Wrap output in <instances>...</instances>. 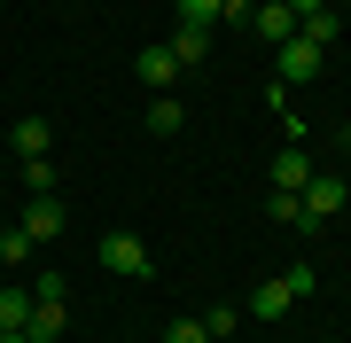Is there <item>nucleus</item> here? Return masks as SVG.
Segmentation results:
<instances>
[{
  "mask_svg": "<svg viewBox=\"0 0 351 343\" xmlns=\"http://www.w3.org/2000/svg\"><path fill=\"white\" fill-rule=\"evenodd\" d=\"M343 203H351V179L343 172H313L297 188V227H320V218H336Z\"/></svg>",
  "mask_w": 351,
  "mask_h": 343,
  "instance_id": "1",
  "label": "nucleus"
},
{
  "mask_svg": "<svg viewBox=\"0 0 351 343\" xmlns=\"http://www.w3.org/2000/svg\"><path fill=\"white\" fill-rule=\"evenodd\" d=\"M101 266L125 273V281H149L156 257H149V242H141V234H101Z\"/></svg>",
  "mask_w": 351,
  "mask_h": 343,
  "instance_id": "2",
  "label": "nucleus"
},
{
  "mask_svg": "<svg viewBox=\"0 0 351 343\" xmlns=\"http://www.w3.org/2000/svg\"><path fill=\"white\" fill-rule=\"evenodd\" d=\"M274 78H281V86H304V78H320V47H313V39H281V63H274Z\"/></svg>",
  "mask_w": 351,
  "mask_h": 343,
  "instance_id": "3",
  "label": "nucleus"
},
{
  "mask_svg": "<svg viewBox=\"0 0 351 343\" xmlns=\"http://www.w3.org/2000/svg\"><path fill=\"white\" fill-rule=\"evenodd\" d=\"M24 234L32 242H55V234H63V195H32V203H24Z\"/></svg>",
  "mask_w": 351,
  "mask_h": 343,
  "instance_id": "4",
  "label": "nucleus"
},
{
  "mask_svg": "<svg viewBox=\"0 0 351 343\" xmlns=\"http://www.w3.org/2000/svg\"><path fill=\"white\" fill-rule=\"evenodd\" d=\"M133 78H141V86H149V94H164V86H172V78H180L172 47H141V55H133Z\"/></svg>",
  "mask_w": 351,
  "mask_h": 343,
  "instance_id": "5",
  "label": "nucleus"
},
{
  "mask_svg": "<svg viewBox=\"0 0 351 343\" xmlns=\"http://www.w3.org/2000/svg\"><path fill=\"white\" fill-rule=\"evenodd\" d=\"M265 179H274V188H281V195H297V188H304V179H313V156H304V149H281V156H274V164H265Z\"/></svg>",
  "mask_w": 351,
  "mask_h": 343,
  "instance_id": "6",
  "label": "nucleus"
},
{
  "mask_svg": "<svg viewBox=\"0 0 351 343\" xmlns=\"http://www.w3.org/2000/svg\"><path fill=\"white\" fill-rule=\"evenodd\" d=\"M63 320H71L63 296H32V328H24V335H32V343H55V335H63Z\"/></svg>",
  "mask_w": 351,
  "mask_h": 343,
  "instance_id": "7",
  "label": "nucleus"
},
{
  "mask_svg": "<svg viewBox=\"0 0 351 343\" xmlns=\"http://www.w3.org/2000/svg\"><path fill=\"white\" fill-rule=\"evenodd\" d=\"M289 305H297V296H289V281L274 273V281H258V289H250V320H281Z\"/></svg>",
  "mask_w": 351,
  "mask_h": 343,
  "instance_id": "8",
  "label": "nucleus"
},
{
  "mask_svg": "<svg viewBox=\"0 0 351 343\" xmlns=\"http://www.w3.org/2000/svg\"><path fill=\"white\" fill-rule=\"evenodd\" d=\"M250 24H258V39H274V47H281V39H297V16H289L281 0H265V8H250Z\"/></svg>",
  "mask_w": 351,
  "mask_h": 343,
  "instance_id": "9",
  "label": "nucleus"
},
{
  "mask_svg": "<svg viewBox=\"0 0 351 343\" xmlns=\"http://www.w3.org/2000/svg\"><path fill=\"white\" fill-rule=\"evenodd\" d=\"M164 47H172V63H180V71H195L203 55H211V31H188V24H180L172 39H164Z\"/></svg>",
  "mask_w": 351,
  "mask_h": 343,
  "instance_id": "10",
  "label": "nucleus"
},
{
  "mask_svg": "<svg viewBox=\"0 0 351 343\" xmlns=\"http://www.w3.org/2000/svg\"><path fill=\"white\" fill-rule=\"evenodd\" d=\"M47 140H55L47 117H16V156H24V164H32V156H47Z\"/></svg>",
  "mask_w": 351,
  "mask_h": 343,
  "instance_id": "11",
  "label": "nucleus"
},
{
  "mask_svg": "<svg viewBox=\"0 0 351 343\" xmlns=\"http://www.w3.org/2000/svg\"><path fill=\"white\" fill-rule=\"evenodd\" d=\"M0 328H32V289H0Z\"/></svg>",
  "mask_w": 351,
  "mask_h": 343,
  "instance_id": "12",
  "label": "nucleus"
},
{
  "mask_svg": "<svg viewBox=\"0 0 351 343\" xmlns=\"http://www.w3.org/2000/svg\"><path fill=\"white\" fill-rule=\"evenodd\" d=\"M180 24H188V31H211L219 24V0H180Z\"/></svg>",
  "mask_w": 351,
  "mask_h": 343,
  "instance_id": "13",
  "label": "nucleus"
},
{
  "mask_svg": "<svg viewBox=\"0 0 351 343\" xmlns=\"http://www.w3.org/2000/svg\"><path fill=\"white\" fill-rule=\"evenodd\" d=\"M304 39H313V47H328V39H336V8H313V16H304V24H297Z\"/></svg>",
  "mask_w": 351,
  "mask_h": 343,
  "instance_id": "14",
  "label": "nucleus"
},
{
  "mask_svg": "<svg viewBox=\"0 0 351 343\" xmlns=\"http://www.w3.org/2000/svg\"><path fill=\"white\" fill-rule=\"evenodd\" d=\"M24 188L32 195H55V156H32V164H24Z\"/></svg>",
  "mask_w": 351,
  "mask_h": 343,
  "instance_id": "15",
  "label": "nucleus"
},
{
  "mask_svg": "<svg viewBox=\"0 0 351 343\" xmlns=\"http://www.w3.org/2000/svg\"><path fill=\"white\" fill-rule=\"evenodd\" d=\"M149 133H180V102H172V94L149 102Z\"/></svg>",
  "mask_w": 351,
  "mask_h": 343,
  "instance_id": "16",
  "label": "nucleus"
},
{
  "mask_svg": "<svg viewBox=\"0 0 351 343\" xmlns=\"http://www.w3.org/2000/svg\"><path fill=\"white\" fill-rule=\"evenodd\" d=\"M24 257H32V234L8 227V234H0V266H24Z\"/></svg>",
  "mask_w": 351,
  "mask_h": 343,
  "instance_id": "17",
  "label": "nucleus"
},
{
  "mask_svg": "<svg viewBox=\"0 0 351 343\" xmlns=\"http://www.w3.org/2000/svg\"><path fill=\"white\" fill-rule=\"evenodd\" d=\"M164 343H211V328H203V320H172V328H164Z\"/></svg>",
  "mask_w": 351,
  "mask_h": 343,
  "instance_id": "18",
  "label": "nucleus"
},
{
  "mask_svg": "<svg viewBox=\"0 0 351 343\" xmlns=\"http://www.w3.org/2000/svg\"><path fill=\"white\" fill-rule=\"evenodd\" d=\"M234 320H242L234 305H211V312H203V328H211V343H219V335H234Z\"/></svg>",
  "mask_w": 351,
  "mask_h": 343,
  "instance_id": "19",
  "label": "nucleus"
},
{
  "mask_svg": "<svg viewBox=\"0 0 351 343\" xmlns=\"http://www.w3.org/2000/svg\"><path fill=\"white\" fill-rule=\"evenodd\" d=\"M234 16H250V0H219V24H234Z\"/></svg>",
  "mask_w": 351,
  "mask_h": 343,
  "instance_id": "20",
  "label": "nucleus"
},
{
  "mask_svg": "<svg viewBox=\"0 0 351 343\" xmlns=\"http://www.w3.org/2000/svg\"><path fill=\"white\" fill-rule=\"evenodd\" d=\"M281 8H289V16L304 24V16H313V8H328V0H281Z\"/></svg>",
  "mask_w": 351,
  "mask_h": 343,
  "instance_id": "21",
  "label": "nucleus"
},
{
  "mask_svg": "<svg viewBox=\"0 0 351 343\" xmlns=\"http://www.w3.org/2000/svg\"><path fill=\"white\" fill-rule=\"evenodd\" d=\"M343 156H351V140H343ZM343 179H351V172H343Z\"/></svg>",
  "mask_w": 351,
  "mask_h": 343,
  "instance_id": "22",
  "label": "nucleus"
},
{
  "mask_svg": "<svg viewBox=\"0 0 351 343\" xmlns=\"http://www.w3.org/2000/svg\"><path fill=\"white\" fill-rule=\"evenodd\" d=\"M328 8H336V0H328Z\"/></svg>",
  "mask_w": 351,
  "mask_h": 343,
  "instance_id": "23",
  "label": "nucleus"
}]
</instances>
